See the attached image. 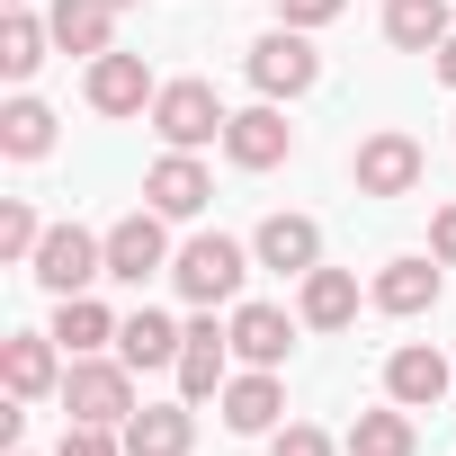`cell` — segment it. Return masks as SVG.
<instances>
[{"instance_id": "obj_1", "label": "cell", "mask_w": 456, "mask_h": 456, "mask_svg": "<svg viewBox=\"0 0 456 456\" xmlns=\"http://www.w3.org/2000/svg\"><path fill=\"white\" fill-rule=\"evenodd\" d=\"M242 278H251V242H224V233H197V242H179V260H170V287H179L188 305H233Z\"/></svg>"}, {"instance_id": "obj_2", "label": "cell", "mask_w": 456, "mask_h": 456, "mask_svg": "<svg viewBox=\"0 0 456 456\" xmlns=\"http://www.w3.org/2000/svg\"><path fill=\"white\" fill-rule=\"evenodd\" d=\"M28 278H37L45 296H90V287L108 278V233H81V224H45V242H37Z\"/></svg>"}, {"instance_id": "obj_3", "label": "cell", "mask_w": 456, "mask_h": 456, "mask_svg": "<svg viewBox=\"0 0 456 456\" xmlns=\"http://www.w3.org/2000/svg\"><path fill=\"white\" fill-rule=\"evenodd\" d=\"M224 126H233V108L215 99V81H161V99H152V134H161L170 152L224 143Z\"/></svg>"}, {"instance_id": "obj_4", "label": "cell", "mask_w": 456, "mask_h": 456, "mask_svg": "<svg viewBox=\"0 0 456 456\" xmlns=\"http://www.w3.org/2000/svg\"><path fill=\"white\" fill-rule=\"evenodd\" d=\"M63 411L126 429V420H134V367H126V358H72V367H63Z\"/></svg>"}, {"instance_id": "obj_5", "label": "cell", "mask_w": 456, "mask_h": 456, "mask_svg": "<svg viewBox=\"0 0 456 456\" xmlns=\"http://www.w3.org/2000/svg\"><path fill=\"white\" fill-rule=\"evenodd\" d=\"M420 170H429V152H420L403 126H376V134L349 152V179H358V197H411V188H420Z\"/></svg>"}, {"instance_id": "obj_6", "label": "cell", "mask_w": 456, "mask_h": 456, "mask_svg": "<svg viewBox=\"0 0 456 456\" xmlns=\"http://www.w3.org/2000/svg\"><path fill=\"white\" fill-rule=\"evenodd\" d=\"M170 260H179V251H170V215L134 206V215L108 224V278H117V287H143V278H161Z\"/></svg>"}, {"instance_id": "obj_7", "label": "cell", "mask_w": 456, "mask_h": 456, "mask_svg": "<svg viewBox=\"0 0 456 456\" xmlns=\"http://www.w3.org/2000/svg\"><path fill=\"white\" fill-rule=\"evenodd\" d=\"M314 81H322V54H314L305 28H269V37L251 45V90H260V99H305Z\"/></svg>"}, {"instance_id": "obj_8", "label": "cell", "mask_w": 456, "mask_h": 456, "mask_svg": "<svg viewBox=\"0 0 456 456\" xmlns=\"http://www.w3.org/2000/svg\"><path fill=\"white\" fill-rule=\"evenodd\" d=\"M224 385H233V322H215V305H197L188 349H179V394L206 403V394H224Z\"/></svg>"}, {"instance_id": "obj_9", "label": "cell", "mask_w": 456, "mask_h": 456, "mask_svg": "<svg viewBox=\"0 0 456 456\" xmlns=\"http://www.w3.org/2000/svg\"><path fill=\"white\" fill-rule=\"evenodd\" d=\"M206 197H215V179H206V161H197V152H161V161L143 170V206H152V215H170V224H197V215H206Z\"/></svg>"}, {"instance_id": "obj_10", "label": "cell", "mask_w": 456, "mask_h": 456, "mask_svg": "<svg viewBox=\"0 0 456 456\" xmlns=\"http://www.w3.org/2000/svg\"><path fill=\"white\" fill-rule=\"evenodd\" d=\"M447 385H456V367H447L429 340H403V349L385 358V403H403V411H438Z\"/></svg>"}, {"instance_id": "obj_11", "label": "cell", "mask_w": 456, "mask_h": 456, "mask_svg": "<svg viewBox=\"0 0 456 456\" xmlns=\"http://www.w3.org/2000/svg\"><path fill=\"white\" fill-rule=\"evenodd\" d=\"M224 152H233V170H278V161L296 152V126L278 117V99L233 108V126H224Z\"/></svg>"}, {"instance_id": "obj_12", "label": "cell", "mask_w": 456, "mask_h": 456, "mask_svg": "<svg viewBox=\"0 0 456 456\" xmlns=\"http://www.w3.org/2000/svg\"><path fill=\"white\" fill-rule=\"evenodd\" d=\"M152 99H161V81H152L143 54H99L90 63V108L99 117H152Z\"/></svg>"}, {"instance_id": "obj_13", "label": "cell", "mask_w": 456, "mask_h": 456, "mask_svg": "<svg viewBox=\"0 0 456 456\" xmlns=\"http://www.w3.org/2000/svg\"><path fill=\"white\" fill-rule=\"evenodd\" d=\"M251 260L278 269V278H314L322 269V224L314 215H269L260 233H251Z\"/></svg>"}, {"instance_id": "obj_14", "label": "cell", "mask_w": 456, "mask_h": 456, "mask_svg": "<svg viewBox=\"0 0 456 456\" xmlns=\"http://www.w3.org/2000/svg\"><path fill=\"white\" fill-rule=\"evenodd\" d=\"M215 403H224V429H233V438H269L278 411H287V385H278V367H251V376L224 385Z\"/></svg>"}, {"instance_id": "obj_15", "label": "cell", "mask_w": 456, "mask_h": 456, "mask_svg": "<svg viewBox=\"0 0 456 456\" xmlns=\"http://www.w3.org/2000/svg\"><path fill=\"white\" fill-rule=\"evenodd\" d=\"M438 287H447V269H438V260H385V269H376V287H367V305H376V314H394V322H411V314H429V305H438Z\"/></svg>"}, {"instance_id": "obj_16", "label": "cell", "mask_w": 456, "mask_h": 456, "mask_svg": "<svg viewBox=\"0 0 456 456\" xmlns=\"http://www.w3.org/2000/svg\"><path fill=\"white\" fill-rule=\"evenodd\" d=\"M296 322H305V314H287V305H233V358H242V367H287Z\"/></svg>"}, {"instance_id": "obj_17", "label": "cell", "mask_w": 456, "mask_h": 456, "mask_svg": "<svg viewBox=\"0 0 456 456\" xmlns=\"http://www.w3.org/2000/svg\"><path fill=\"white\" fill-rule=\"evenodd\" d=\"M197 447V403L179 394V403H134V420H126V456H188Z\"/></svg>"}, {"instance_id": "obj_18", "label": "cell", "mask_w": 456, "mask_h": 456, "mask_svg": "<svg viewBox=\"0 0 456 456\" xmlns=\"http://www.w3.org/2000/svg\"><path fill=\"white\" fill-rule=\"evenodd\" d=\"M54 331H19L10 349H0V385H10V403H45L54 385H63V367H54Z\"/></svg>"}, {"instance_id": "obj_19", "label": "cell", "mask_w": 456, "mask_h": 456, "mask_svg": "<svg viewBox=\"0 0 456 456\" xmlns=\"http://www.w3.org/2000/svg\"><path fill=\"white\" fill-rule=\"evenodd\" d=\"M45 28H54V45L63 54H117V0H54L45 10Z\"/></svg>"}, {"instance_id": "obj_20", "label": "cell", "mask_w": 456, "mask_h": 456, "mask_svg": "<svg viewBox=\"0 0 456 456\" xmlns=\"http://www.w3.org/2000/svg\"><path fill=\"white\" fill-rule=\"evenodd\" d=\"M179 349H188V322H170V314H126L117 322V358L126 367H179Z\"/></svg>"}, {"instance_id": "obj_21", "label": "cell", "mask_w": 456, "mask_h": 456, "mask_svg": "<svg viewBox=\"0 0 456 456\" xmlns=\"http://www.w3.org/2000/svg\"><path fill=\"white\" fill-rule=\"evenodd\" d=\"M305 296H296V314H305V331H349L358 322V278L349 269H314V278H296Z\"/></svg>"}, {"instance_id": "obj_22", "label": "cell", "mask_w": 456, "mask_h": 456, "mask_svg": "<svg viewBox=\"0 0 456 456\" xmlns=\"http://www.w3.org/2000/svg\"><path fill=\"white\" fill-rule=\"evenodd\" d=\"M456 28H447V0H385V45L403 54H438Z\"/></svg>"}, {"instance_id": "obj_23", "label": "cell", "mask_w": 456, "mask_h": 456, "mask_svg": "<svg viewBox=\"0 0 456 456\" xmlns=\"http://www.w3.org/2000/svg\"><path fill=\"white\" fill-rule=\"evenodd\" d=\"M54 340H63L72 358H99V349L117 340V314H108L99 296H54Z\"/></svg>"}, {"instance_id": "obj_24", "label": "cell", "mask_w": 456, "mask_h": 456, "mask_svg": "<svg viewBox=\"0 0 456 456\" xmlns=\"http://www.w3.org/2000/svg\"><path fill=\"white\" fill-rule=\"evenodd\" d=\"M349 456H420V429H411V411H403V403H385V411H358V420H349Z\"/></svg>"}, {"instance_id": "obj_25", "label": "cell", "mask_w": 456, "mask_h": 456, "mask_svg": "<svg viewBox=\"0 0 456 456\" xmlns=\"http://www.w3.org/2000/svg\"><path fill=\"white\" fill-rule=\"evenodd\" d=\"M0 152L10 161H45L54 152V108L45 99H10L0 108Z\"/></svg>"}, {"instance_id": "obj_26", "label": "cell", "mask_w": 456, "mask_h": 456, "mask_svg": "<svg viewBox=\"0 0 456 456\" xmlns=\"http://www.w3.org/2000/svg\"><path fill=\"white\" fill-rule=\"evenodd\" d=\"M45 45H54V28H45V19H28V10H10V28H0V72H10V81H37Z\"/></svg>"}, {"instance_id": "obj_27", "label": "cell", "mask_w": 456, "mask_h": 456, "mask_svg": "<svg viewBox=\"0 0 456 456\" xmlns=\"http://www.w3.org/2000/svg\"><path fill=\"white\" fill-rule=\"evenodd\" d=\"M37 242H45V224H37V206H0V251H10V260H37Z\"/></svg>"}, {"instance_id": "obj_28", "label": "cell", "mask_w": 456, "mask_h": 456, "mask_svg": "<svg viewBox=\"0 0 456 456\" xmlns=\"http://www.w3.org/2000/svg\"><path fill=\"white\" fill-rule=\"evenodd\" d=\"M54 456H126V429H108V420H63V447Z\"/></svg>"}, {"instance_id": "obj_29", "label": "cell", "mask_w": 456, "mask_h": 456, "mask_svg": "<svg viewBox=\"0 0 456 456\" xmlns=\"http://www.w3.org/2000/svg\"><path fill=\"white\" fill-rule=\"evenodd\" d=\"M269 456H340V447H331V429H314V420H287V429H269Z\"/></svg>"}, {"instance_id": "obj_30", "label": "cell", "mask_w": 456, "mask_h": 456, "mask_svg": "<svg viewBox=\"0 0 456 456\" xmlns=\"http://www.w3.org/2000/svg\"><path fill=\"white\" fill-rule=\"evenodd\" d=\"M278 10H287V28H305V37H314V28H331V19L349 10V0H278Z\"/></svg>"}, {"instance_id": "obj_31", "label": "cell", "mask_w": 456, "mask_h": 456, "mask_svg": "<svg viewBox=\"0 0 456 456\" xmlns=\"http://www.w3.org/2000/svg\"><path fill=\"white\" fill-rule=\"evenodd\" d=\"M429 260H438V269H456V197L429 215Z\"/></svg>"}, {"instance_id": "obj_32", "label": "cell", "mask_w": 456, "mask_h": 456, "mask_svg": "<svg viewBox=\"0 0 456 456\" xmlns=\"http://www.w3.org/2000/svg\"><path fill=\"white\" fill-rule=\"evenodd\" d=\"M429 72H438V81H447V90H456V37H447V45H438V54H429Z\"/></svg>"}, {"instance_id": "obj_33", "label": "cell", "mask_w": 456, "mask_h": 456, "mask_svg": "<svg viewBox=\"0 0 456 456\" xmlns=\"http://www.w3.org/2000/svg\"><path fill=\"white\" fill-rule=\"evenodd\" d=\"M10 10H28V0H10Z\"/></svg>"}, {"instance_id": "obj_34", "label": "cell", "mask_w": 456, "mask_h": 456, "mask_svg": "<svg viewBox=\"0 0 456 456\" xmlns=\"http://www.w3.org/2000/svg\"><path fill=\"white\" fill-rule=\"evenodd\" d=\"M117 10H126V0H117Z\"/></svg>"}, {"instance_id": "obj_35", "label": "cell", "mask_w": 456, "mask_h": 456, "mask_svg": "<svg viewBox=\"0 0 456 456\" xmlns=\"http://www.w3.org/2000/svg\"><path fill=\"white\" fill-rule=\"evenodd\" d=\"M19 456H28V447H19Z\"/></svg>"}]
</instances>
